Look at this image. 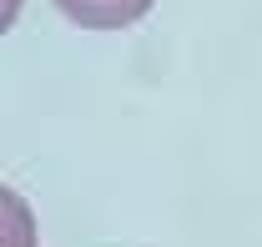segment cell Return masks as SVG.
<instances>
[{"label":"cell","instance_id":"obj_1","mask_svg":"<svg viewBox=\"0 0 262 247\" xmlns=\"http://www.w3.org/2000/svg\"><path fill=\"white\" fill-rule=\"evenodd\" d=\"M157 0H56L66 20L86 26V31H121V26H136Z\"/></svg>","mask_w":262,"mask_h":247}]
</instances>
